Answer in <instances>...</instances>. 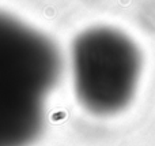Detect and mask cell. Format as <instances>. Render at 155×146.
Returning a JSON list of instances; mask_svg holds the SVG:
<instances>
[{"label":"cell","mask_w":155,"mask_h":146,"mask_svg":"<svg viewBox=\"0 0 155 146\" xmlns=\"http://www.w3.org/2000/svg\"><path fill=\"white\" fill-rule=\"evenodd\" d=\"M58 72L53 42L0 13V146H29L38 136Z\"/></svg>","instance_id":"6da1fadb"},{"label":"cell","mask_w":155,"mask_h":146,"mask_svg":"<svg viewBox=\"0 0 155 146\" xmlns=\"http://www.w3.org/2000/svg\"><path fill=\"white\" fill-rule=\"evenodd\" d=\"M74 53L78 91L88 107L114 111L125 104L137 74L135 48L125 38L90 33L79 38Z\"/></svg>","instance_id":"7a4b0ae2"}]
</instances>
